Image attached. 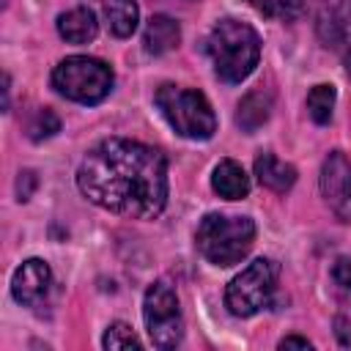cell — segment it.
<instances>
[{"label":"cell","instance_id":"cell-6","mask_svg":"<svg viewBox=\"0 0 351 351\" xmlns=\"http://www.w3.org/2000/svg\"><path fill=\"white\" fill-rule=\"evenodd\" d=\"M277 274H280V269L271 258L252 261L241 274H236L228 282V291H225L228 310L239 318H250V315L261 313L263 307H269L274 288H277Z\"/></svg>","mask_w":351,"mask_h":351},{"label":"cell","instance_id":"cell-14","mask_svg":"<svg viewBox=\"0 0 351 351\" xmlns=\"http://www.w3.org/2000/svg\"><path fill=\"white\" fill-rule=\"evenodd\" d=\"M255 176H258V181H261L266 189H271V192H288V189L293 186V181H296L293 165L277 159L274 154H261V156L255 159Z\"/></svg>","mask_w":351,"mask_h":351},{"label":"cell","instance_id":"cell-3","mask_svg":"<svg viewBox=\"0 0 351 351\" xmlns=\"http://www.w3.org/2000/svg\"><path fill=\"white\" fill-rule=\"evenodd\" d=\"M195 244L200 255L214 266L241 263L255 244V222L250 217L206 214L197 225Z\"/></svg>","mask_w":351,"mask_h":351},{"label":"cell","instance_id":"cell-12","mask_svg":"<svg viewBox=\"0 0 351 351\" xmlns=\"http://www.w3.org/2000/svg\"><path fill=\"white\" fill-rule=\"evenodd\" d=\"M211 186H214V192H217L219 197H225V200H241V197H247V192H250V178H247V173L241 170L239 162L222 159V162L214 167V173H211Z\"/></svg>","mask_w":351,"mask_h":351},{"label":"cell","instance_id":"cell-4","mask_svg":"<svg viewBox=\"0 0 351 351\" xmlns=\"http://www.w3.org/2000/svg\"><path fill=\"white\" fill-rule=\"evenodd\" d=\"M165 121L186 140H208L217 132V115L200 90L181 85H162L154 96Z\"/></svg>","mask_w":351,"mask_h":351},{"label":"cell","instance_id":"cell-16","mask_svg":"<svg viewBox=\"0 0 351 351\" xmlns=\"http://www.w3.org/2000/svg\"><path fill=\"white\" fill-rule=\"evenodd\" d=\"M332 41L340 49L343 63H346V71L351 77V0H343L335 8V38Z\"/></svg>","mask_w":351,"mask_h":351},{"label":"cell","instance_id":"cell-8","mask_svg":"<svg viewBox=\"0 0 351 351\" xmlns=\"http://www.w3.org/2000/svg\"><path fill=\"white\" fill-rule=\"evenodd\" d=\"M321 195L326 200V206L343 219H351V162L346 159L343 151H332L326 154L324 165H321Z\"/></svg>","mask_w":351,"mask_h":351},{"label":"cell","instance_id":"cell-19","mask_svg":"<svg viewBox=\"0 0 351 351\" xmlns=\"http://www.w3.org/2000/svg\"><path fill=\"white\" fill-rule=\"evenodd\" d=\"M101 346L110 348V351H121V348H140L143 343H140V337L132 332V326L115 321V324L107 326V332H104V337H101Z\"/></svg>","mask_w":351,"mask_h":351},{"label":"cell","instance_id":"cell-23","mask_svg":"<svg viewBox=\"0 0 351 351\" xmlns=\"http://www.w3.org/2000/svg\"><path fill=\"white\" fill-rule=\"evenodd\" d=\"M335 335H337L340 346H351V321L348 318H337L335 321Z\"/></svg>","mask_w":351,"mask_h":351},{"label":"cell","instance_id":"cell-18","mask_svg":"<svg viewBox=\"0 0 351 351\" xmlns=\"http://www.w3.org/2000/svg\"><path fill=\"white\" fill-rule=\"evenodd\" d=\"M255 11H261V14L269 16V19L291 22V19L302 16L304 0H258V3H255Z\"/></svg>","mask_w":351,"mask_h":351},{"label":"cell","instance_id":"cell-2","mask_svg":"<svg viewBox=\"0 0 351 351\" xmlns=\"http://www.w3.org/2000/svg\"><path fill=\"white\" fill-rule=\"evenodd\" d=\"M206 52L211 58V66L219 80L225 82H241L252 74L261 58V38L258 33L239 19H219L208 38H206Z\"/></svg>","mask_w":351,"mask_h":351},{"label":"cell","instance_id":"cell-25","mask_svg":"<svg viewBox=\"0 0 351 351\" xmlns=\"http://www.w3.org/2000/svg\"><path fill=\"white\" fill-rule=\"evenodd\" d=\"M247 3H250V5H252V8H255V3H258V0H247Z\"/></svg>","mask_w":351,"mask_h":351},{"label":"cell","instance_id":"cell-17","mask_svg":"<svg viewBox=\"0 0 351 351\" xmlns=\"http://www.w3.org/2000/svg\"><path fill=\"white\" fill-rule=\"evenodd\" d=\"M335 88L332 85H315L307 93V112L315 123H329L332 121V110H335Z\"/></svg>","mask_w":351,"mask_h":351},{"label":"cell","instance_id":"cell-1","mask_svg":"<svg viewBox=\"0 0 351 351\" xmlns=\"http://www.w3.org/2000/svg\"><path fill=\"white\" fill-rule=\"evenodd\" d=\"M77 186L90 203L112 214L151 219L167 203V162L162 151L145 143L107 137L80 162Z\"/></svg>","mask_w":351,"mask_h":351},{"label":"cell","instance_id":"cell-11","mask_svg":"<svg viewBox=\"0 0 351 351\" xmlns=\"http://www.w3.org/2000/svg\"><path fill=\"white\" fill-rule=\"evenodd\" d=\"M178 41H181V27L176 19H170L167 14H156L148 19L143 30V47L148 55H165L173 47H178Z\"/></svg>","mask_w":351,"mask_h":351},{"label":"cell","instance_id":"cell-7","mask_svg":"<svg viewBox=\"0 0 351 351\" xmlns=\"http://www.w3.org/2000/svg\"><path fill=\"white\" fill-rule=\"evenodd\" d=\"M143 321L148 337L156 348H176L184 337V318L178 307V296L170 282L156 280L148 285L143 299Z\"/></svg>","mask_w":351,"mask_h":351},{"label":"cell","instance_id":"cell-13","mask_svg":"<svg viewBox=\"0 0 351 351\" xmlns=\"http://www.w3.org/2000/svg\"><path fill=\"white\" fill-rule=\"evenodd\" d=\"M271 115V96L266 90H250L236 107V126L247 134L261 129Z\"/></svg>","mask_w":351,"mask_h":351},{"label":"cell","instance_id":"cell-21","mask_svg":"<svg viewBox=\"0 0 351 351\" xmlns=\"http://www.w3.org/2000/svg\"><path fill=\"white\" fill-rule=\"evenodd\" d=\"M332 277L340 288L351 291V258H337L335 266H332Z\"/></svg>","mask_w":351,"mask_h":351},{"label":"cell","instance_id":"cell-10","mask_svg":"<svg viewBox=\"0 0 351 351\" xmlns=\"http://www.w3.org/2000/svg\"><path fill=\"white\" fill-rule=\"evenodd\" d=\"M58 33L69 44H88L99 33L96 14L88 5H77V8H71V11H66V14L58 16Z\"/></svg>","mask_w":351,"mask_h":351},{"label":"cell","instance_id":"cell-5","mask_svg":"<svg viewBox=\"0 0 351 351\" xmlns=\"http://www.w3.org/2000/svg\"><path fill=\"white\" fill-rule=\"evenodd\" d=\"M52 85L60 96L80 104H99L112 90V69L90 55H71L52 71Z\"/></svg>","mask_w":351,"mask_h":351},{"label":"cell","instance_id":"cell-24","mask_svg":"<svg viewBox=\"0 0 351 351\" xmlns=\"http://www.w3.org/2000/svg\"><path fill=\"white\" fill-rule=\"evenodd\" d=\"M280 348H313V343H310L307 337L291 335V337H282V340H280Z\"/></svg>","mask_w":351,"mask_h":351},{"label":"cell","instance_id":"cell-9","mask_svg":"<svg viewBox=\"0 0 351 351\" xmlns=\"http://www.w3.org/2000/svg\"><path fill=\"white\" fill-rule=\"evenodd\" d=\"M49 285H52V271H49V266L41 258L25 261L14 271V277H11V293H14V299L19 304H27V307L38 304L49 293Z\"/></svg>","mask_w":351,"mask_h":351},{"label":"cell","instance_id":"cell-22","mask_svg":"<svg viewBox=\"0 0 351 351\" xmlns=\"http://www.w3.org/2000/svg\"><path fill=\"white\" fill-rule=\"evenodd\" d=\"M33 189H36V173L33 170H22L19 178H16V195H19V200H27L33 195Z\"/></svg>","mask_w":351,"mask_h":351},{"label":"cell","instance_id":"cell-20","mask_svg":"<svg viewBox=\"0 0 351 351\" xmlns=\"http://www.w3.org/2000/svg\"><path fill=\"white\" fill-rule=\"evenodd\" d=\"M55 132H60V121H58V115L52 112V110H38L33 118H30V123H27V137L33 140V143H41V140H47V137H52Z\"/></svg>","mask_w":351,"mask_h":351},{"label":"cell","instance_id":"cell-15","mask_svg":"<svg viewBox=\"0 0 351 351\" xmlns=\"http://www.w3.org/2000/svg\"><path fill=\"white\" fill-rule=\"evenodd\" d=\"M99 5H101V14L107 19V27L118 38H126V36H132L137 30L140 11H137L134 0H99Z\"/></svg>","mask_w":351,"mask_h":351}]
</instances>
